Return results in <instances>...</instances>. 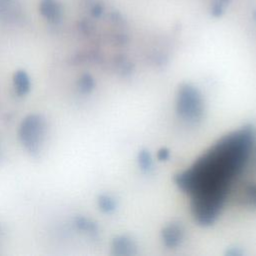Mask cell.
Returning a JSON list of instances; mask_svg holds the SVG:
<instances>
[{
    "label": "cell",
    "mask_w": 256,
    "mask_h": 256,
    "mask_svg": "<svg viewBox=\"0 0 256 256\" xmlns=\"http://www.w3.org/2000/svg\"><path fill=\"white\" fill-rule=\"evenodd\" d=\"M14 87L19 95H25L30 90V79L25 71H17L14 74Z\"/></svg>",
    "instance_id": "277c9868"
},
{
    "label": "cell",
    "mask_w": 256,
    "mask_h": 256,
    "mask_svg": "<svg viewBox=\"0 0 256 256\" xmlns=\"http://www.w3.org/2000/svg\"><path fill=\"white\" fill-rule=\"evenodd\" d=\"M40 11L51 22H56L61 18V7L56 0H41Z\"/></svg>",
    "instance_id": "3957f363"
},
{
    "label": "cell",
    "mask_w": 256,
    "mask_h": 256,
    "mask_svg": "<svg viewBox=\"0 0 256 256\" xmlns=\"http://www.w3.org/2000/svg\"><path fill=\"white\" fill-rule=\"evenodd\" d=\"M91 79L88 76H84L79 81V87L81 90H88L91 87Z\"/></svg>",
    "instance_id": "8992f818"
},
{
    "label": "cell",
    "mask_w": 256,
    "mask_h": 256,
    "mask_svg": "<svg viewBox=\"0 0 256 256\" xmlns=\"http://www.w3.org/2000/svg\"><path fill=\"white\" fill-rule=\"evenodd\" d=\"M225 7V4H223L221 1L219 0H215V2L213 3L212 5V13L215 15V16H218L222 13L223 9Z\"/></svg>",
    "instance_id": "5b68a950"
},
{
    "label": "cell",
    "mask_w": 256,
    "mask_h": 256,
    "mask_svg": "<svg viewBox=\"0 0 256 256\" xmlns=\"http://www.w3.org/2000/svg\"><path fill=\"white\" fill-rule=\"evenodd\" d=\"M46 124L42 116L32 114L23 119L19 136L22 144L32 154H36L41 149L44 140Z\"/></svg>",
    "instance_id": "7a4b0ae2"
},
{
    "label": "cell",
    "mask_w": 256,
    "mask_h": 256,
    "mask_svg": "<svg viewBox=\"0 0 256 256\" xmlns=\"http://www.w3.org/2000/svg\"><path fill=\"white\" fill-rule=\"evenodd\" d=\"M255 138L248 132L230 135L207 151L183 176L196 213L203 218L221 211L255 157Z\"/></svg>",
    "instance_id": "6da1fadb"
}]
</instances>
